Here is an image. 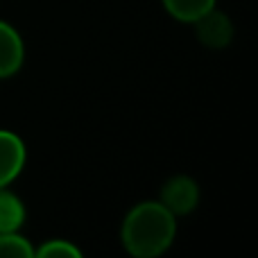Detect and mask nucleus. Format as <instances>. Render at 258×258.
I'll return each mask as SVG.
<instances>
[{
  "mask_svg": "<svg viewBox=\"0 0 258 258\" xmlns=\"http://www.w3.org/2000/svg\"><path fill=\"white\" fill-rule=\"evenodd\" d=\"M177 238V218L159 200L141 202L125 215L120 242L134 258H159Z\"/></svg>",
  "mask_w": 258,
  "mask_h": 258,
  "instance_id": "1",
  "label": "nucleus"
},
{
  "mask_svg": "<svg viewBox=\"0 0 258 258\" xmlns=\"http://www.w3.org/2000/svg\"><path fill=\"white\" fill-rule=\"evenodd\" d=\"M159 202L174 215H188L200 204V183L188 174H174L161 188Z\"/></svg>",
  "mask_w": 258,
  "mask_h": 258,
  "instance_id": "2",
  "label": "nucleus"
},
{
  "mask_svg": "<svg viewBox=\"0 0 258 258\" xmlns=\"http://www.w3.org/2000/svg\"><path fill=\"white\" fill-rule=\"evenodd\" d=\"M192 25H195V34L200 39V43L211 50L229 48L233 41V32H236L231 18L224 12H218L215 7L209 9L204 16H200Z\"/></svg>",
  "mask_w": 258,
  "mask_h": 258,
  "instance_id": "3",
  "label": "nucleus"
},
{
  "mask_svg": "<svg viewBox=\"0 0 258 258\" xmlns=\"http://www.w3.org/2000/svg\"><path fill=\"white\" fill-rule=\"evenodd\" d=\"M27 161V147L18 134L0 129V188L14 183L21 177Z\"/></svg>",
  "mask_w": 258,
  "mask_h": 258,
  "instance_id": "4",
  "label": "nucleus"
},
{
  "mask_svg": "<svg viewBox=\"0 0 258 258\" xmlns=\"http://www.w3.org/2000/svg\"><path fill=\"white\" fill-rule=\"evenodd\" d=\"M25 63V43L12 23L0 21V80L14 77Z\"/></svg>",
  "mask_w": 258,
  "mask_h": 258,
  "instance_id": "5",
  "label": "nucleus"
},
{
  "mask_svg": "<svg viewBox=\"0 0 258 258\" xmlns=\"http://www.w3.org/2000/svg\"><path fill=\"white\" fill-rule=\"evenodd\" d=\"M25 204L21 197L7 186L0 188V233L21 231V227L25 224Z\"/></svg>",
  "mask_w": 258,
  "mask_h": 258,
  "instance_id": "6",
  "label": "nucleus"
},
{
  "mask_svg": "<svg viewBox=\"0 0 258 258\" xmlns=\"http://www.w3.org/2000/svg\"><path fill=\"white\" fill-rule=\"evenodd\" d=\"M163 9L179 23H195L209 9L215 7V0H161Z\"/></svg>",
  "mask_w": 258,
  "mask_h": 258,
  "instance_id": "7",
  "label": "nucleus"
},
{
  "mask_svg": "<svg viewBox=\"0 0 258 258\" xmlns=\"http://www.w3.org/2000/svg\"><path fill=\"white\" fill-rule=\"evenodd\" d=\"M0 258H34V247L21 231L0 233Z\"/></svg>",
  "mask_w": 258,
  "mask_h": 258,
  "instance_id": "8",
  "label": "nucleus"
},
{
  "mask_svg": "<svg viewBox=\"0 0 258 258\" xmlns=\"http://www.w3.org/2000/svg\"><path fill=\"white\" fill-rule=\"evenodd\" d=\"M34 256L39 258H82V249L77 245H73L71 240H45L39 249H34Z\"/></svg>",
  "mask_w": 258,
  "mask_h": 258,
  "instance_id": "9",
  "label": "nucleus"
}]
</instances>
